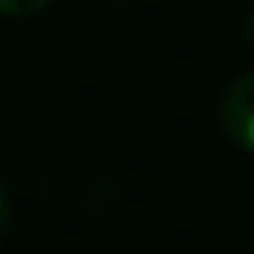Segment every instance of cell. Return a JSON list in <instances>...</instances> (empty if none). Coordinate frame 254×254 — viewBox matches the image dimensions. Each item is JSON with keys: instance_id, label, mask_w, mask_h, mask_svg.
I'll return each instance as SVG.
<instances>
[{"instance_id": "cell-5", "label": "cell", "mask_w": 254, "mask_h": 254, "mask_svg": "<svg viewBox=\"0 0 254 254\" xmlns=\"http://www.w3.org/2000/svg\"><path fill=\"white\" fill-rule=\"evenodd\" d=\"M116 4H138V0H116Z\"/></svg>"}, {"instance_id": "cell-2", "label": "cell", "mask_w": 254, "mask_h": 254, "mask_svg": "<svg viewBox=\"0 0 254 254\" xmlns=\"http://www.w3.org/2000/svg\"><path fill=\"white\" fill-rule=\"evenodd\" d=\"M54 0H0V18H31Z\"/></svg>"}, {"instance_id": "cell-4", "label": "cell", "mask_w": 254, "mask_h": 254, "mask_svg": "<svg viewBox=\"0 0 254 254\" xmlns=\"http://www.w3.org/2000/svg\"><path fill=\"white\" fill-rule=\"evenodd\" d=\"M246 36H250V45H254V4H250V13H246Z\"/></svg>"}, {"instance_id": "cell-3", "label": "cell", "mask_w": 254, "mask_h": 254, "mask_svg": "<svg viewBox=\"0 0 254 254\" xmlns=\"http://www.w3.org/2000/svg\"><path fill=\"white\" fill-rule=\"evenodd\" d=\"M9 223H13V201H9V192H4V183H0V241H4V232H9Z\"/></svg>"}, {"instance_id": "cell-1", "label": "cell", "mask_w": 254, "mask_h": 254, "mask_svg": "<svg viewBox=\"0 0 254 254\" xmlns=\"http://www.w3.org/2000/svg\"><path fill=\"white\" fill-rule=\"evenodd\" d=\"M219 116H223L228 138H232L237 147L254 152V71H241V76L223 89V107H219Z\"/></svg>"}]
</instances>
